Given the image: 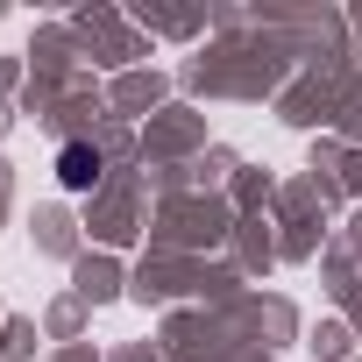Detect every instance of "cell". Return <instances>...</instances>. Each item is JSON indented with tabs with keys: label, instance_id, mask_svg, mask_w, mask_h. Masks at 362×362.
Returning a JSON list of instances; mask_svg holds the SVG:
<instances>
[{
	"label": "cell",
	"instance_id": "1",
	"mask_svg": "<svg viewBox=\"0 0 362 362\" xmlns=\"http://www.w3.org/2000/svg\"><path fill=\"white\" fill-rule=\"evenodd\" d=\"M57 177H64L71 192H86L93 177H100V149H93V142H64V149H57Z\"/></svg>",
	"mask_w": 362,
	"mask_h": 362
}]
</instances>
